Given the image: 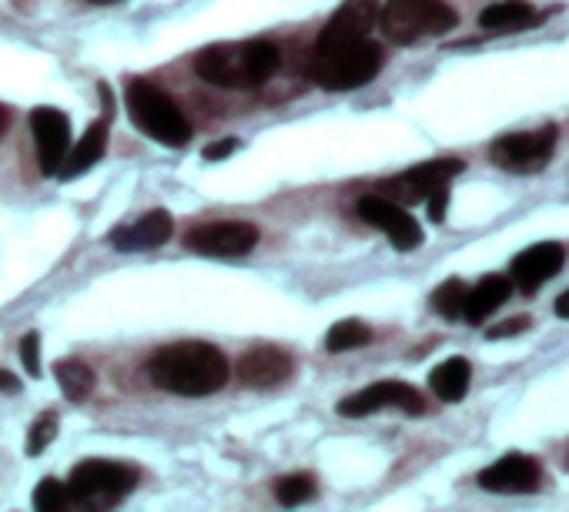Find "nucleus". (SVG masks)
I'll return each instance as SVG.
<instances>
[{
	"mask_svg": "<svg viewBox=\"0 0 569 512\" xmlns=\"http://www.w3.org/2000/svg\"><path fill=\"white\" fill-rule=\"evenodd\" d=\"M171 231H174L171 214L164 208H154V211L141 214L134 224H124V228L111 231L108 241L118 251H124V254H131V251H154V248H161L171 238Z\"/></svg>",
	"mask_w": 569,
	"mask_h": 512,
	"instance_id": "f3484780",
	"label": "nucleus"
},
{
	"mask_svg": "<svg viewBox=\"0 0 569 512\" xmlns=\"http://www.w3.org/2000/svg\"><path fill=\"white\" fill-rule=\"evenodd\" d=\"M559 8H549L542 14H536L532 4L526 0H499V4H489L482 14H479V28L482 31H499V34H509V31H526V28H536L542 24L549 14H556Z\"/></svg>",
	"mask_w": 569,
	"mask_h": 512,
	"instance_id": "a211bd4d",
	"label": "nucleus"
},
{
	"mask_svg": "<svg viewBox=\"0 0 569 512\" xmlns=\"http://www.w3.org/2000/svg\"><path fill=\"white\" fill-rule=\"evenodd\" d=\"M34 505L41 512H58V509H68L71 505V492H68V482L61 479H41L38 489H34Z\"/></svg>",
	"mask_w": 569,
	"mask_h": 512,
	"instance_id": "a878e982",
	"label": "nucleus"
},
{
	"mask_svg": "<svg viewBox=\"0 0 569 512\" xmlns=\"http://www.w3.org/2000/svg\"><path fill=\"white\" fill-rule=\"evenodd\" d=\"M104 151H108V118L94 121V124L84 131V138H81L78 144H71V151H68V158H64L58 178L71 181V178L91 171V168L104 158Z\"/></svg>",
	"mask_w": 569,
	"mask_h": 512,
	"instance_id": "aec40b11",
	"label": "nucleus"
},
{
	"mask_svg": "<svg viewBox=\"0 0 569 512\" xmlns=\"http://www.w3.org/2000/svg\"><path fill=\"white\" fill-rule=\"evenodd\" d=\"M316 492H319V482H316V475H309V472L284 475V479H278V485H274V495H278V502H281V505H299V502H309Z\"/></svg>",
	"mask_w": 569,
	"mask_h": 512,
	"instance_id": "393cba45",
	"label": "nucleus"
},
{
	"mask_svg": "<svg viewBox=\"0 0 569 512\" xmlns=\"http://www.w3.org/2000/svg\"><path fill=\"white\" fill-rule=\"evenodd\" d=\"M556 124H542L539 131H516L492 141L489 158L509 174H536L556 151Z\"/></svg>",
	"mask_w": 569,
	"mask_h": 512,
	"instance_id": "0eeeda50",
	"label": "nucleus"
},
{
	"mask_svg": "<svg viewBox=\"0 0 569 512\" xmlns=\"http://www.w3.org/2000/svg\"><path fill=\"white\" fill-rule=\"evenodd\" d=\"M369 342H372V329L366 322H359V319H342L326 335L329 352H352V349H362Z\"/></svg>",
	"mask_w": 569,
	"mask_h": 512,
	"instance_id": "5701e85b",
	"label": "nucleus"
},
{
	"mask_svg": "<svg viewBox=\"0 0 569 512\" xmlns=\"http://www.w3.org/2000/svg\"><path fill=\"white\" fill-rule=\"evenodd\" d=\"M281 64V51L264 41H224V44H208L204 51L194 54V74L211 84V88H228V91H244V88H261L264 81L274 78Z\"/></svg>",
	"mask_w": 569,
	"mask_h": 512,
	"instance_id": "f03ea898",
	"label": "nucleus"
},
{
	"mask_svg": "<svg viewBox=\"0 0 569 512\" xmlns=\"http://www.w3.org/2000/svg\"><path fill=\"white\" fill-rule=\"evenodd\" d=\"M466 171V164L459 158H436V161H422L389 181L379 184V194L382 198H392L399 204H416V201H426L432 191L439 188H449V181Z\"/></svg>",
	"mask_w": 569,
	"mask_h": 512,
	"instance_id": "6e6552de",
	"label": "nucleus"
},
{
	"mask_svg": "<svg viewBox=\"0 0 569 512\" xmlns=\"http://www.w3.org/2000/svg\"><path fill=\"white\" fill-rule=\"evenodd\" d=\"M529 325H532V319H529V315H516V319H509V322L492 325V329L486 332V339H512V335L526 332Z\"/></svg>",
	"mask_w": 569,
	"mask_h": 512,
	"instance_id": "c85d7f7f",
	"label": "nucleus"
},
{
	"mask_svg": "<svg viewBox=\"0 0 569 512\" xmlns=\"http://www.w3.org/2000/svg\"><path fill=\"white\" fill-rule=\"evenodd\" d=\"M426 201H429V218H432V221H442V218H446V208H449V188L432 191Z\"/></svg>",
	"mask_w": 569,
	"mask_h": 512,
	"instance_id": "7c9ffc66",
	"label": "nucleus"
},
{
	"mask_svg": "<svg viewBox=\"0 0 569 512\" xmlns=\"http://www.w3.org/2000/svg\"><path fill=\"white\" fill-rule=\"evenodd\" d=\"M466 292H469V285H466L462 279H449V282H442V285L432 292V312H436V315H442L446 322L462 319Z\"/></svg>",
	"mask_w": 569,
	"mask_h": 512,
	"instance_id": "b1692460",
	"label": "nucleus"
},
{
	"mask_svg": "<svg viewBox=\"0 0 569 512\" xmlns=\"http://www.w3.org/2000/svg\"><path fill=\"white\" fill-rule=\"evenodd\" d=\"M91 4H118V0H91Z\"/></svg>",
	"mask_w": 569,
	"mask_h": 512,
	"instance_id": "f704fd0d",
	"label": "nucleus"
},
{
	"mask_svg": "<svg viewBox=\"0 0 569 512\" xmlns=\"http://www.w3.org/2000/svg\"><path fill=\"white\" fill-rule=\"evenodd\" d=\"M124 104H128L131 124L138 131H144L148 138H154L158 144L184 148L191 141V121L158 84H151L144 78L131 81L124 91Z\"/></svg>",
	"mask_w": 569,
	"mask_h": 512,
	"instance_id": "20e7f679",
	"label": "nucleus"
},
{
	"mask_svg": "<svg viewBox=\"0 0 569 512\" xmlns=\"http://www.w3.org/2000/svg\"><path fill=\"white\" fill-rule=\"evenodd\" d=\"M292 375H296V362L278 345H254L238 362V379L251 389H271L289 382Z\"/></svg>",
	"mask_w": 569,
	"mask_h": 512,
	"instance_id": "dca6fc26",
	"label": "nucleus"
},
{
	"mask_svg": "<svg viewBox=\"0 0 569 512\" xmlns=\"http://www.w3.org/2000/svg\"><path fill=\"white\" fill-rule=\"evenodd\" d=\"M469 379H472V365L462 355H452L429 372V385H432L436 399H442V402H462L469 392Z\"/></svg>",
	"mask_w": 569,
	"mask_h": 512,
	"instance_id": "412c9836",
	"label": "nucleus"
},
{
	"mask_svg": "<svg viewBox=\"0 0 569 512\" xmlns=\"http://www.w3.org/2000/svg\"><path fill=\"white\" fill-rule=\"evenodd\" d=\"M11 128V111L4 108V104H0V134H4Z\"/></svg>",
	"mask_w": 569,
	"mask_h": 512,
	"instance_id": "72a5a7b5",
	"label": "nucleus"
},
{
	"mask_svg": "<svg viewBox=\"0 0 569 512\" xmlns=\"http://www.w3.org/2000/svg\"><path fill=\"white\" fill-rule=\"evenodd\" d=\"M258 244V228L251 221H208L184 234V248L208 259H238Z\"/></svg>",
	"mask_w": 569,
	"mask_h": 512,
	"instance_id": "1a4fd4ad",
	"label": "nucleus"
},
{
	"mask_svg": "<svg viewBox=\"0 0 569 512\" xmlns=\"http://www.w3.org/2000/svg\"><path fill=\"white\" fill-rule=\"evenodd\" d=\"M54 379L68 402H84L94 392V369L81 359H61L54 362Z\"/></svg>",
	"mask_w": 569,
	"mask_h": 512,
	"instance_id": "4be33fe9",
	"label": "nucleus"
},
{
	"mask_svg": "<svg viewBox=\"0 0 569 512\" xmlns=\"http://www.w3.org/2000/svg\"><path fill=\"white\" fill-rule=\"evenodd\" d=\"M386 61V51L376 41H356L332 51H312L309 58V78L326 91H356L379 78Z\"/></svg>",
	"mask_w": 569,
	"mask_h": 512,
	"instance_id": "7ed1b4c3",
	"label": "nucleus"
},
{
	"mask_svg": "<svg viewBox=\"0 0 569 512\" xmlns=\"http://www.w3.org/2000/svg\"><path fill=\"white\" fill-rule=\"evenodd\" d=\"M359 218L372 228H379L392 248L399 251H412L426 241L419 221L406 211V204L392 201V198H382V194H362L359 198Z\"/></svg>",
	"mask_w": 569,
	"mask_h": 512,
	"instance_id": "9d476101",
	"label": "nucleus"
},
{
	"mask_svg": "<svg viewBox=\"0 0 569 512\" xmlns=\"http://www.w3.org/2000/svg\"><path fill=\"white\" fill-rule=\"evenodd\" d=\"M234 151H238V138H224V141L208 144V148L201 151V158H204V161H224V158L234 154Z\"/></svg>",
	"mask_w": 569,
	"mask_h": 512,
	"instance_id": "c756f323",
	"label": "nucleus"
},
{
	"mask_svg": "<svg viewBox=\"0 0 569 512\" xmlns=\"http://www.w3.org/2000/svg\"><path fill=\"white\" fill-rule=\"evenodd\" d=\"M376 21H379V0H346V4L332 14V21L322 28L312 51H332V48L366 41L369 31L376 28Z\"/></svg>",
	"mask_w": 569,
	"mask_h": 512,
	"instance_id": "ddd939ff",
	"label": "nucleus"
},
{
	"mask_svg": "<svg viewBox=\"0 0 569 512\" xmlns=\"http://www.w3.org/2000/svg\"><path fill=\"white\" fill-rule=\"evenodd\" d=\"M228 375H231V365L224 352L211 342H174V345L158 349L148 362V379L158 389L171 395H184V399L221 392Z\"/></svg>",
	"mask_w": 569,
	"mask_h": 512,
	"instance_id": "f257e3e1",
	"label": "nucleus"
},
{
	"mask_svg": "<svg viewBox=\"0 0 569 512\" xmlns=\"http://www.w3.org/2000/svg\"><path fill=\"white\" fill-rule=\"evenodd\" d=\"M566 265V251L559 241H539L526 251H519L512 265H509V279L522 295H536L552 275H559V269Z\"/></svg>",
	"mask_w": 569,
	"mask_h": 512,
	"instance_id": "4468645a",
	"label": "nucleus"
},
{
	"mask_svg": "<svg viewBox=\"0 0 569 512\" xmlns=\"http://www.w3.org/2000/svg\"><path fill=\"white\" fill-rule=\"evenodd\" d=\"M0 392H21V382L11 372H0Z\"/></svg>",
	"mask_w": 569,
	"mask_h": 512,
	"instance_id": "2f4dec72",
	"label": "nucleus"
},
{
	"mask_svg": "<svg viewBox=\"0 0 569 512\" xmlns=\"http://www.w3.org/2000/svg\"><path fill=\"white\" fill-rule=\"evenodd\" d=\"M21 362L31 379H41V335L38 332H28L21 339Z\"/></svg>",
	"mask_w": 569,
	"mask_h": 512,
	"instance_id": "cd10ccee",
	"label": "nucleus"
},
{
	"mask_svg": "<svg viewBox=\"0 0 569 512\" xmlns=\"http://www.w3.org/2000/svg\"><path fill=\"white\" fill-rule=\"evenodd\" d=\"M134 485H138V469L124 465V462H108V459H84L74 465V472L68 479L71 505H84V509L114 505Z\"/></svg>",
	"mask_w": 569,
	"mask_h": 512,
	"instance_id": "423d86ee",
	"label": "nucleus"
},
{
	"mask_svg": "<svg viewBox=\"0 0 569 512\" xmlns=\"http://www.w3.org/2000/svg\"><path fill=\"white\" fill-rule=\"evenodd\" d=\"M31 131H34V144H38L41 174L58 178V171L71 151V118L58 108H34Z\"/></svg>",
	"mask_w": 569,
	"mask_h": 512,
	"instance_id": "f8f14e48",
	"label": "nucleus"
},
{
	"mask_svg": "<svg viewBox=\"0 0 569 512\" xmlns=\"http://www.w3.org/2000/svg\"><path fill=\"white\" fill-rule=\"evenodd\" d=\"M379 24L392 44L409 48L449 34L459 24V14L446 0H386V8H379Z\"/></svg>",
	"mask_w": 569,
	"mask_h": 512,
	"instance_id": "39448f33",
	"label": "nucleus"
},
{
	"mask_svg": "<svg viewBox=\"0 0 569 512\" xmlns=\"http://www.w3.org/2000/svg\"><path fill=\"white\" fill-rule=\"evenodd\" d=\"M556 315H559V319H569V289L556 299Z\"/></svg>",
	"mask_w": 569,
	"mask_h": 512,
	"instance_id": "473e14b6",
	"label": "nucleus"
},
{
	"mask_svg": "<svg viewBox=\"0 0 569 512\" xmlns=\"http://www.w3.org/2000/svg\"><path fill=\"white\" fill-rule=\"evenodd\" d=\"M542 482V465L536 455H522V452H509L502 459H496L492 465H486L479 472V485L489 492H502V495H519V492H532Z\"/></svg>",
	"mask_w": 569,
	"mask_h": 512,
	"instance_id": "2eb2a0df",
	"label": "nucleus"
},
{
	"mask_svg": "<svg viewBox=\"0 0 569 512\" xmlns=\"http://www.w3.org/2000/svg\"><path fill=\"white\" fill-rule=\"evenodd\" d=\"M54 439H58V415L54 412H44L31 425V432H28V455H41Z\"/></svg>",
	"mask_w": 569,
	"mask_h": 512,
	"instance_id": "bb28decb",
	"label": "nucleus"
},
{
	"mask_svg": "<svg viewBox=\"0 0 569 512\" xmlns=\"http://www.w3.org/2000/svg\"><path fill=\"white\" fill-rule=\"evenodd\" d=\"M379 409H402L409 415H422L426 412V399L412 385H406V382H376V385H366L362 392L346 395L339 402V412L346 419H362V415H372Z\"/></svg>",
	"mask_w": 569,
	"mask_h": 512,
	"instance_id": "9b49d317",
	"label": "nucleus"
},
{
	"mask_svg": "<svg viewBox=\"0 0 569 512\" xmlns=\"http://www.w3.org/2000/svg\"><path fill=\"white\" fill-rule=\"evenodd\" d=\"M512 295V279L506 275H486L479 285H472L466 292V302H462V319L469 325H482L499 305H506V299Z\"/></svg>",
	"mask_w": 569,
	"mask_h": 512,
	"instance_id": "6ab92c4d",
	"label": "nucleus"
}]
</instances>
